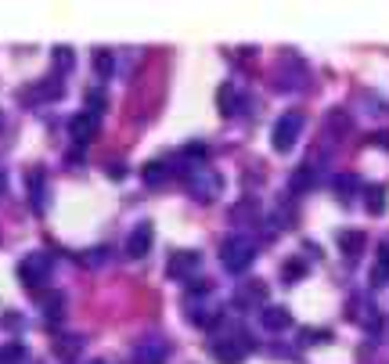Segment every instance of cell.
Wrapping results in <instances>:
<instances>
[{"instance_id": "d4e9b609", "label": "cell", "mask_w": 389, "mask_h": 364, "mask_svg": "<svg viewBox=\"0 0 389 364\" xmlns=\"http://www.w3.org/2000/svg\"><path fill=\"white\" fill-rule=\"evenodd\" d=\"M90 364H108V360H90Z\"/></svg>"}, {"instance_id": "ba28073f", "label": "cell", "mask_w": 389, "mask_h": 364, "mask_svg": "<svg viewBox=\"0 0 389 364\" xmlns=\"http://www.w3.org/2000/svg\"><path fill=\"white\" fill-rule=\"evenodd\" d=\"M151 238H155L151 224H148V220H144V224H137V227L127 234V256H134V260H144V256L151 253Z\"/></svg>"}, {"instance_id": "52a82bcc", "label": "cell", "mask_w": 389, "mask_h": 364, "mask_svg": "<svg viewBox=\"0 0 389 364\" xmlns=\"http://www.w3.org/2000/svg\"><path fill=\"white\" fill-rule=\"evenodd\" d=\"M220 188H224V177H220V173H213V170H195L191 173V195L198 199V202H209Z\"/></svg>"}, {"instance_id": "8992f818", "label": "cell", "mask_w": 389, "mask_h": 364, "mask_svg": "<svg viewBox=\"0 0 389 364\" xmlns=\"http://www.w3.org/2000/svg\"><path fill=\"white\" fill-rule=\"evenodd\" d=\"M202 267V253L198 249H177L170 260H166V274L177 278V281H188L195 278V271Z\"/></svg>"}, {"instance_id": "6da1fadb", "label": "cell", "mask_w": 389, "mask_h": 364, "mask_svg": "<svg viewBox=\"0 0 389 364\" xmlns=\"http://www.w3.org/2000/svg\"><path fill=\"white\" fill-rule=\"evenodd\" d=\"M252 256H256V246H252V238H245V234H235V238H228L224 246H220V264H224V271H231V274L249 271Z\"/></svg>"}, {"instance_id": "7402d4cb", "label": "cell", "mask_w": 389, "mask_h": 364, "mask_svg": "<svg viewBox=\"0 0 389 364\" xmlns=\"http://www.w3.org/2000/svg\"><path fill=\"white\" fill-rule=\"evenodd\" d=\"M54 62H58L62 69H69V66H73V51H65V47H58V51H54Z\"/></svg>"}, {"instance_id": "2e32d148", "label": "cell", "mask_w": 389, "mask_h": 364, "mask_svg": "<svg viewBox=\"0 0 389 364\" xmlns=\"http://www.w3.org/2000/svg\"><path fill=\"white\" fill-rule=\"evenodd\" d=\"M22 360H26V346H22V343L0 346V364H22Z\"/></svg>"}, {"instance_id": "d6986e66", "label": "cell", "mask_w": 389, "mask_h": 364, "mask_svg": "<svg viewBox=\"0 0 389 364\" xmlns=\"http://www.w3.org/2000/svg\"><path fill=\"white\" fill-rule=\"evenodd\" d=\"M87 101H90V108H87V112L101 119V112H105V94H101V90H90V94H87Z\"/></svg>"}, {"instance_id": "8fae6325", "label": "cell", "mask_w": 389, "mask_h": 364, "mask_svg": "<svg viewBox=\"0 0 389 364\" xmlns=\"http://www.w3.org/2000/svg\"><path fill=\"white\" fill-rule=\"evenodd\" d=\"M83 350V339L80 336H54V353H58L65 364H73Z\"/></svg>"}, {"instance_id": "e0dca14e", "label": "cell", "mask_w": 389, "mask_h": 364, "mask_svg": "<svg viewBox=\"0 0 389 364\" xmlns=\"http://www.w3.org/2000/svg\"><path fill=\"white\" fill-rule=\"evenodd\" d=\"M166 173H170V166H166V162H159V159H155V162H148V166H144V173H141V177L148 180V184H159V180H162Z\"/></svg>"}, {"instance_id": "277c9868", "label": "cell", "mask_w": 389, "mask_h": 364, "mask_svg": "<svg viewBox=\"0 0 389 364\" xmlns=\"http://www.w3.org/2000/svg\"><path fill=\"white\" fill-rule=\"evenodd\" d=\"M50 256L47 253H33V256H26L22 264H18V278H22V285L26 288H40L43 285V278H50Z\"/></svg>"}, {"instance_id": "4fadbf2b", "label": "cell", "mask_w": 389, "mask_h": 364, "mask_svg": "<svg viewBox=\"0 0 389 364\" xmlns=\"http://www.w3.org/2000/svg\"><path fill=\"white\" fill-rule=\"evenodd\" d=\"M339 249H343L346 256H357V253L364 249V234H361V231H339Z\"/></svg>"}, {"instance_id": "7c38bea8", "label": "cell", "mask_w": 389, "mask_h": 364, "mask_svg": "<svg viewBox=\"0 0 389 364\" xmlns=\"http://www.w3.org/2000/svg\"><path fill=\"white\" fill-rule=\"evenodd\" d=\"M235 303H238V307H249V303H263V307H267V285L263 281H245L238 288Z\"/></svg>"}, {"instance_id": "603a6c76", "label": "cell", "mask_w": 389, "mask_h": 364, "mask_svg": "<svg viewBox=\"0 0 389 364\" xmlns=\"http://www.w3.org/2000/svg\"><path fill=\"white\" fill-rule=\"evenodd\" d=\"M285 271H289V281H299V274H303V264H299V260H292V264H285Z\"/></svg>"}, {"instance_id": "3957f363", "label": "cell", "mask_w": 389, "mask_h": 364, "mask_svg": "<svg viewBox=\"0 0 389 364\" xmlns=\"http://www.w3.org/2000/svg\"><path fill=\"white\" fill-rule=\"evenodd\" d=\"M249 339H242V332L238 336H224V339H213L209 343V353L220 360V364H242V357L249 353Z\"/></svg>"}, {"instance_id": "9c48e42d", "label": "cell", "mask_w": 389, "mask_h": 364, "mask_svg": "<svg viewBox=\"0 0 389 364\" xmlns=\"http://www.w3.org/2000/svg\"><path fill=\"white\" fill-rule=\"evenodd\" d=\"M260 325L267 332H285V328H292V314H289V307H260Z\"/></svg>"}, {"instance_id": "5bb4252c", "label": "cell", "mask_w": 389, "mask_h": 364, "mask_svg": "<svg viewBox=\"0 0 389 364\" xmlns=\"http://www.w3.org/2000/svg\"><path fill=\"white\" fill-rule=\"evenodd\" d=\"M364 206H368V213L382 217V213H385V188L371 184V188H368V195H364Z\"/></svg>"}, {"instance_id": "cb8c5ba5", "label": "cell", "mask_w": 389, "mask_h": 364, "mask_svg": "<svg viewBox=\"0 0 389 364\" xmlns=\"http://www.w3.org/2000/svg\"><path fill=\"white\" fill-rule=\"evenodd\" d=\"M0 192H4V173H0Z\"/></svg>"}, {"instance_id": "30bf717a", "label": "cell", "mask_w": 389, "mask_h": 364, "mask_svg": "<svg viewBox=\"0 0 389 364\" xmlns=\"http://www.w3.org/2000/svg\"><path fill=\"white\" fill-rule=\"evenodd\" d=\"M69 134H73L76 141H94V134H97V115L76 112V115L69 119Z\"/></svg>"}, {"instance_id": "5b68a950", "label": "cell", "mask_w": 389, "mask_h": 364, "mask_svg": "<svg viewBox=\"0 0 389 364\" xmlns=\"http://www.w3.org/2000/svg\"><path fill=\"white\" fill-rule=\"evenodd\" d=\"M166 357H170V339L162 336H144L134 346V364H166Z\"/></svg>"}, {"instance_id": "9a60e30c", "label": "cell", "mask_w": 389, "mask_h": 364, "mask_svg": "<svg viewBox=\"0 0 389 364\" xmlns=\"http://www.w3.org/2000/svg\"><path fill=\"white\" fill-rule=\"evenodd\" d=\"M112 69H116L112 54H108L105 47H97V51H94V73H97V76H112Z\"/></svg>"}, {"instance_id": "ffe728a7", "label": "cell", "mask_w": 389, "mask_h": 364, "mask_svg": "<svg viewBox=\"0 0 389 364\" xmlns=\"http://www.w3.org/2000/svg\"><path fill=\"white\" fill-rule=\"evenodd\" d=\"M307 184H314V173H310V170H299V173L292 177V192H303Z\"/></svg>"}, {"instance_id": "ac0fdd59", "label": "cell", "mask_w": 389, "mask_h": 364, "mask_svg": "<svg viewBox=\"0 0 389 364\" xmlns=\"http://www.w3.org/2000/svg\"><path fill=\"white\" fill-rule=\"evenodd\" d=\"M220 112H224V115H235V87H224V90H220Z\"/></svg>"}, {"instance_id": "44dd1931", "label": "cell", "mask_w": 389, "mask_h": 364, "mask_svg": "<svg viewBox=\"0 0 389 364\" xmlns=\"http://www.w3.org/2000/svg\"><path fill=\"white\" fill-rule=\"evenodd\" d=\"M65 311H62V296H54V299H47V318H54V321H58Z\"/></svg>"}, {"instance_id": "7a4b0ae2", "label": "cell", "mask_w": 389, "mask_h": 364, "mask_svg": "<svg viewBox=\"0 0 389 364\" xmlns=\"http://www.w3.org/2000/svg\"><path fill=\"white\" fill-rule=\"evenodd\" d=\"M299 134H303V115H299V112H285V115L274 123V134H270L274 152H292V145H296Z\"/></svg>"}]
</instances>
